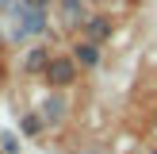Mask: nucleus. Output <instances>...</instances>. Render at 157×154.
Masks as SVG:
<instances>
[{
	"label": "nucleus",
	"mask_w": 157,
	"mask_h": 154,
	"mask_svg": "<svg viewBox=\"0 0 157 154\" xmlns=\"http://www.w3.org/2000/svg\"><path fill=\"white\" fill-rule=\"evenodd\" d=\"M15 19H19L15 38H23V35H38V31H42V15H38V12H23V8H15Z\"/></svg>",
	"instance_id": "f03ea898"
},
{
	"label": "nucleus",
	"mask_w": 157,
	"mask_h": 154,
	"mask_svg": "<svg viewBox=\"0 0 157 154\" xmlns=\"http://www.w3.org/2000/svg\"><path fill=\"white\" fill-rule=\"evenodd\" d=\"M77 77V66L69 58H50V66H46V81L50 85H69Z\"/></svg>",
	"instance_id": "f257e3e1"
},
{
	"label": "nucleus",
	"mask_w": 157,
	"mask_h": 154,
	"mask_svg": "<svg viewBox=\"0 0 157 154\" xmlns=\"http://www.w3.org/2000/svg\"><path fill=\"white\" fill-rule=\"evenodd\" d=\"M77 58H81V66H96L100 54H96V46H77Z\"/></svg>",
	"instance_id": "20e7f679"
},
{
	"label": "nucleus",
	"mask_w": 157,
	"mask_h": 154,
	"mask_svg": "<svg viewBox=\"0 0 157 154\" xmlns=\"http://www.w3.org/2000/svg\"><path fill=\"white\" fill-rule=\"evenodd\" d=\"M88 31H92V38H107V31H111V27H107L104 19H92V23H88Z\"/></svg>",
	"instance_id": "39448f33"
},
{
	"label": "nucleus",
	"mask_w": 157,
	"mask_h": 154,
	"mask_svg": "<svg viewBox=\"0 0 157 154\" xmlns=\"http://www.w3.org/2000/svg\"><path fill=\"white\" fill-rule=\"evenodd\" d=\"M46 66H50L46 50H31V54H27V69H46Z\"/></svg>",
	"instance_id": "7ed1b4c3"
},
{
	"label": "nucleus",
	"mask_w": 157,
	"mask_h": 154,
	"mask_svg": "<svg viewBox=\"0 0 157 154\" xmlns=\"http://www.w3.org/2000/svg\"><path fill=\"white\" fill-rule=\"evenodd\" d=\"M77 15H81V8H77L73 0H65V19H77Z\"/></svg>",
	"instance_id": "423d86ee"
},
{
	"label": "nucleus",
	"mask_w": 157,
	"mask_h": 154,
	"mask_svg": "<svg viewBox=\"0 0 157 154\" xmlns=\"http://www.w3.org/2000/svg\"><path fill=\"white\" fill-rule=\"evenodd\" d=\"M23 4H27V8H31V12H38V8H42V4H46V0H23Z\"/></svg>",
	"instance_id": "0eeeda50"
}]
</instances>
